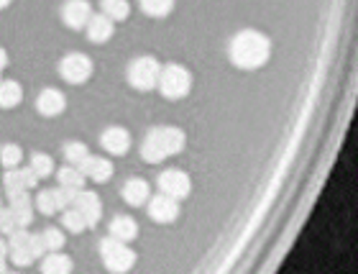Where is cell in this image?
Masks as SVG:
<instances>
[{
  "label": "cell",
  "mask_w": 358,
  "mask_h": 274,
  "mask_svg": "<svg viewBox=\"0 0 358 274\" xmlns=\"http://www.w3.org/2000/svg\"><path fill=\"white\" fill-rule=\"evenodd\" d=\"M62 223L70 233H82V231L87 229V223H85V218H82V213L77 211V208H72V205L70 208H64Z\"/></svg>",
  "instance_id": "obj_22"
},
{
  "label": "cell",
  "mask_w": 358,
  "mask_h": 274,
  "mask_svg": "<svg viewBox=\"0 0 358 274\" xmlns=\"http://www.w3.org/2000/svg\"><path fill=\"white\" fill-rule=\"evenodd\" d=\"M56 177H59V185H62V187H70V190H82V187H85V180H87L74 165H67L64 169H59Z\"/></svg>",
  "instance_id": "obj_19"
},
{
  "label": "cell",
  "mask_w": 358,
  "mask_h": 274,
  "mask_svg": "<svg viewBox=\"0 0 358 274\" xmlns=\"http://www.w3.org/2000/svg\"><path fill=\"white\" fill-rule=\"evenodd\" d=\"M6 272V259H0V274Z\"/></svg>",
  "instance_id": "obj_33"
},
{
  "label": "cell",
  "mask_w": 358,
  "mask_h": 274,
  "mask_svg": "<svg viewBox=\"0 0 358 274\" xmlns=\"http://www.w3.org/2000/svg\"><path fill=\"white\" fill-rule=\"evenodd\" d=\"M189 187H192V182H189V177L182 172V169H167V172H161L159 190L164 192V195H169L174 200H185L189 195Z\"/></svg>",
  "instance_id": "obj_7"
},
{
  "label": "cell",
  "mask_w": 358,
  "mask_h": 274,
  "mask_svg": "<svg viewBox=\"0 0 358 274\" xmlns=\"http://www.w3.org/2000/svg\"><path fill=\"white\" fill-rule=\"evenodd\" d=\"M72 259H67V256H62L59 251H52V254H46L44 264H41V269H44V274H67L72 272Z\"/></svg>",
  "instance_id": "obj_18"
},
{
  "label": "cell",
  "mask_w": 358,
  "mask_h": 274,
  "mask_svg": "<svg viewBox=\"0 0 358 274\" xmlns=\"http://www.w3.org/2000/svg\"><path fill=\"white\" fill-rule=\"evenodd\" d=\"M87 154H90V151H87V147H85L82 141H72V144H67V147H64V159H67L70 165H74V167L80 165V162Z\"/></svg>",
  "instance_id": "obj_26"
},
{
  "label": "cell",
  "mask_w": 358,
  "mask_h": 274,
  "mask_svg": "<svg viewBox=\"0 0 358 274\" xmlns=\"http://www.w3.org/2000/svg\"><path fill=\"white\" fill-rule=\"evenodd\" d=\"M3 213H6V208H3V205H0V220H3Z\"/></svg>",
  "instance_id": "obj_34"
},
{
  "label": "cell",
  "mask_w": 358,
  "mask_h": 274,
  "mask_svg": "<svg viewBox=\"0 0 358 274\" xmlns=\"http://www.w3.org/2000/svg\"><path fill=\"white\" fill-rule=\"evenodd\" d=\"M21 101H23L21 85L13 80H0V108H16Z\"/></svg>",
  "instance_id": "obj_17"
},
{
  "label": "cell",
  "mask_w": 358,
  "mask_h": 274,
  "mask_svg": "<svg viewBox=\"0 0 358 274\" xmlns=\"http://www.w3.org/2000/svg\"><path fill=\"white\" fill-rule=\"evenodd\" d=\"M72 208H77L82 213V218L87 226H95L103 215V202L95 192H87V190H77L74 192V200H72Z\"/></svg>",
  "instance_id": "obj_8"
},
{
  "label": "cell",
  "mask_w": 358,
  "mask_h": 274,
  "mask_svg": "<svg viewBox=\"0 0 358 274\" xmlns=\"http://www.w3.org/2000/svg\"><path fill=\"white\" fill-rule=\"evenodd\" d=\"M36 108H39V113H41V116H46V118H56V116H62L64 108H67V98H64L59 90L46 87V90L39 95Z\"/></svg>",
  "instance_id": "obj_13"
},
{
  "label": "cell",
  "mask_w": 358,
  "mask_h": 274,
  "mask_svg": "<svg viewBox=\"0 0 358 274\" xmlns=\"http://www.w3.org/2000/svg\"><path fill=\"white\" fill-rule=\"evenodd\" d=\"M146 202H149V218L156 220V223H171V220L179 218V200L164 195V192Z\"/></svg>",
  "instance_id": "obj_9"
},
{
  "label": "cell",
  "mask_w": 358,
  "mask_h": 274,
  "mask_svg": "<svg viewBox=\"0 0 358 274\" xmlns=\"http://www.w3.org/2000/svg\"><path fill=\"white\" fill-rule=\"evenodd\" d=\"M149 195H151V187H149L146 180H128L123 185V200L128 205H134V208L143 205V202L149 200Z\"/></svg>",
  "instance_id": "obj_16"
},
{
  "label": "cell",
  "mask_w": 358,
  "mask_h": 274,
  "mask_svg": "<svg viewBox=\"0 0 358 274\" xmlns=\"http://www.w3.org/2000/svg\"><path fill=\"white\" fill-rule=\"evenodd\" d=\"M110 236L131 244V241H136V236H138V223H136L131 215H118V218L110 220Z\"/></svg>",
  "instance_id": "obj_15"
},
{
  "label": "cell",
  "mask_w": 358,
  "mask_h": 274,
  "mask_svg": "<svg viewBox=\"0 0 358 274\" xmlns=\"http://www.w3.org/2000/svg\"><path fill=\"white\" fill-rule=\"evenodd\" d=\"M41 241H44V249L46 254H52V251H62L64 246V233L59 229H46L44 233H39Z\"/></svg>",
  "instance_id": "obj_23"
},
{
  "label": "cell",
  "mask_w": 358,
  "mask_h": 274,
  "mask_svg": "<svg viewBox=\"0 0 358 274\" xmlns=\"http://www.w3.org/2000/svg\"><path fill=\"white\" fill-rule=\"evenodd\" d=\"M100 8H103V16L113 21H123L128 19V13H131V6H128V0H103L100 3Z\"/></svg>",
  "instance_id": "obj_20"
},
{
  "label": "cell",
  "mask_w": 358,
  "mask_h": 274,
  "mask_svg": "<svg viewBox=\"0 0 358 274\" xmlns=\"http://www.w3.org/2000/svg\"><path fill=\"white\" fill-rule=\"evenodd\" d=\"M6 254H8V246H6V241H0V259H6Z\"/></svg>",
  "instance_id": "obj_31"
},
{
  "label": "cell",
  "mask_w": 358,
  "mask_h": 274,
  "mask_svg": "<svg viewBox=\"0 0 358 274\" xmlns=\"http://www.w3.org/2000/svg\"><path fill=\"white\" fill-rule=\"evenodd\" d=\"M6 64H8V56H6V52L0 49V72H3V67H6Z\"/></svg>",
  "instance_id": "obj_30"
},
{
  "label": "cell",
  "mask_w": 358,
  "mask_h": 274,
  "mask_svg": "<svg viewBox=\"0 0 358 274\" xmlns=\"http://www.w3.org/2000/svg\"><path fill=\"white\" fill-rule=\"evenodd\" d=\"M10 259H13V264H18V266L31 264V262H34V259H36L34 251H31V241H28L26 246H16V249H10Z\"/></svg>",
  "instance_id": "obj_27"
},
{
  "label": "cell",
  "mask_w": 358,
  "mask_h": 274,
  "mask_svg": "<svg viewBox=\"0 0 358 274\" xmlns=\"http://www.w3.org/2000/svg\"><path fill=\"white\" fill-rule=\"evenodd\" d=\"M77 169H80L85 177H90L92 182H105V180H110V174H113V165H110L107 159H103V156H90V154L77 165Z\"/></svg>",
  "instance_id": "obj_12"
},
{
  "label": "cell",
  "mask_w": 358,
  "mask_h": 274,
  "mask_svg": "<svg viewBox=\"0 0 358 274\" xmlns=\"http://www.w3.org/2000/svg\"><path fill=\"white\" fill-rule=\"evenodd\" d=\"M36 208H39V213H44V215H52V213L59 211V208H56V200H54V192L52 190L41 192L39 200H36Z\"/></svg>",
  "instance_id": "obj_28"
},
{
  "label": "cell",
  "mask_w": 358,
  "mask_h": 274,
  "mask_svg": "<svg viewBox=\"0 0 358 274\" xmlns=\"http://www.w3.org/2000/svg\"><path fill=\"white\" fill-rule=\"evenodd\" d=\"M54 192V200H56V208L59 211H64V208H70L72 205V200H74V192L77 190H70V187H56V190H52Z\"/></svg>",
  "instance_id": "obj_29"
},
{
  "label": "cell",
  "mask_w": 358,
  "mask_h": 274,
  "mask_svg": "<svg viewBox=\"0 0 358 274\" xmlns=\"http://www.w3.org/2000/svg\"><path fill=\"white\" fill-rule=\"evenodd\" d=\"M268 54H271L268 39L253 28L235 34L231 41V62L241 70H259L268 62Z\"/></svg>",
  "instance_id": "obj_1"
},
{
  "label": "cell",
  "mask_w": 358,
  "mask_h": 274,
  "mask_svg": "<svg viewBox=\"0 0 358 274\" xmlns=\"http://www.w3.org/2000/svg\"><path fill=\"white\" fill-rule=\"evenodd\" d=\"M21 159H23V151L16 144H6V147L0 149V165L3 167H18Z\"/></svg>",
  "instance_id": "obj_25"
},
{
  "label": "cell",
  "mask_w": 358,
  "mask_h": 274,
  "mask_svg": "<svg viewBox=\"0 0 358 274\" xmlns=\"http://www.w3.org/2000/svg\"><path fill=\"white\" fill-rule=\"evenodd\" d=\"M100 144H103V149H105L107 154L123 156L125 151H128V147H131V136H128L125 128L110 126V128H105V134H103V138H100Z\"/></svg>",
  "instance_id": "obj_11"
},
{
  "label": "cell",
  "mask_w": 358,
  "mask_h": 274,
  "mask_svg": "<svg viewBox=\"0 0 358 274\" xmlns=\"http://www.w3.org/2000/svg\"><path fill=\"white\" fill-rule=\"evenodd\" d=\"M85 31H87L90 41H95V44H103V41H107V39L113 36V31H116V23L107 19V16H103V13H100V16H90Z\"/></svg>",
  "instance_id": "obj_14"
},
{
  "label": "cell",
  "mask_w": 358,
  "mask_h": 274,
  "mask_svg": "<svg viewBox=\"0 0 358 274\" xmlns=\"http://www.w3.org/2000/svg\"><path fill=\"white\" fill-rule=\"evenodd\" d=\"M59 72L70 85H82L90 80L92 74V59L85 54H70L64 56L62 64H59Z\"/></svg>",
  "instance_id": "obj_6"
},
{
  "label": "cell",
  "mask_w": 358,
  "mask_h": 274,
  "mask_svg": "<svg viewBox=\"0 0 358 274\" xmlns=\"http://www.w3.org/2000/svg\"><path fill=\"white\" fill-rule=\"evenodd\" d=\"M100 254H103V262H105V266L110 272H128L136 264L134 249L128 246L125 241H118L113 236H107L100 244Z\"/></svg>",
  "instance_id": "obj_4"
},
{
  "label": "cell",
  "mask_w": 358,
  "mask_h": 274,
  "mask_svg": "<svg viewBox=\"0 0 358 274\" xmlns=\"http://www.w3.org/2000/svg\"><path fill=\"white\" fill-rule=\"evenodd\" d=\"M92 8H90L87 0H67L62 8V19L70 28H85L87 26Z\"/></svg>",
  "instance_id": "obj_10"
},
{
  "label": "cell",
  "mask_w": 358,
  "mask_h": 274,
  "mask_svg": "<svg viewBox=\"0 0 358 274\" xmlns=\"http://www.w3.org/2000/svg\"><path fill=\"white\" fill-rule=\"evenodd\" d=\"M13 0H0V8H6V6H10Z\"/></svg>",
  "instance_id": "obj_32"
},
{
  "label": "cell",
  "mask_w": 358,
  "mask_h": 274,
  "mask_svg": "<svg viewBox=\"0 0 358 274\" xmlns=\"http://www.w3.org/2000/svg\"><path fill=\"white\" fill-rule=\"evenodd\" d=\"M31 169L36 172V177L41 180V177H49L54 172V159L46 154H34L31 156Z\"/></svg>",
  "instance_id": "obj_24"
},
{
  "label": "cell",
  "mask_w": 358,
  "mask_h": 274,
  "mask_svg": "<svg viewBox=\"0 0 358 274\" xmlns=\"http://www.w3.org/2000/svg\"><path fill=\"white\" fill-rule=\"evenodd\" d=\"M161 64L154 56H141L128 67V83L134 85L136 90H154L159 83Z\"/></svg>",
  "instance_id": "obj_5"
},
{
  "label": "cell",
  "mask_w": 358,
  "mask_h": 274,
  "mask_svg": "<svg viewBox=\"0 0 358 274\" xmlns=\"http://www.w3.org/2000/svg\"><path fill=\"white\" fill-rule=\"evenodd\" d=\"M185 149V134L174 126H161L149 131V136L143 138L141 144V154L146 162L151 165H159L167 156L179 154Z\"/></svg>",
  "instance_id": "obj_2"
},
{
  "label": "cell",
  "mask_w": 358,
  "mask_h": 274,
  "mask_svg": "<svg viewBox=\"0 0 358 274\" xmlns=\"http://www.w3.org/2000/svg\"><path fill=\"white\" fill-rule=\"evenodd\" d=\"M156 87L161 90L164 98L179 101V98H185L189 92V87H192V77H189V72L182 64H167V67H161Z\"/></svg>",
  "instance_id": "obj_3"
},
{
  "label": "cell",
  "mask_w": 358,
  "mask_h": 274,
  "mask_svg": "<svg viewBox=\"0 0 358 274\" xmlns=\"http://www.w3.org/2000/svg\"><path fill=\"white\" fill-rule=\"evenodd\" d=\"M141 8L146 16L164 19V16H169L171 8H174V0H141Z\"/></svg>",
  "instance_id": "obj_21"
}]
</instances>
